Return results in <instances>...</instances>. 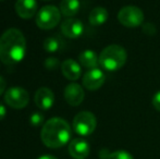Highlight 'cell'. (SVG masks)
Segmentation results:
<instances>
[{"mask_svg":"<svg viewBox=\"0 0 160 159\" xmlns=\"http://www.w3.org/2000/svg\"><path fill=\"white\" fill-rule=\"evenodd\" d=\"M71 127L62 118H51L44 123L40 138L48 148H60L69 143L71 138Z\"/></svg>","mask_w":160,"mask_h":159,"instance_id":"2","label":"cell"},{"mask_svg":"<svg viewBox=\"0 0 160 159\" xmlns=\"http://www.w3.org/2000/svg\"><path fill=\"white\" fill-rule=\"evenodd\" d=\"M0 1H4V0H0Z\"/></svg>","mask_w":160,"mask_h":159,"instance_id":"29","label":"cell"},{"mask_svg":"<svg viewBox=\"0 0 160 159\" xmlns=\"http://www.w3.org/2000/svg\"><path fill=\"white\" fill-rule=\"evenodd\" d=\"M34 102L36 106L42 110H48L53 106L55 102V95L53 92L48 87H40L37 89L34 96Z\"/></svg>","mask_w":160,"mask_h":159,"instance_id":"12","label":"cell"},{"mask_svg":"<svg viewBox=\"0 0 160 159\" xmlns=\"http://www.w3.org/2000/svg\"><path fill=\"white\" fill-rule=\"evenodd\" d=\"M128 59L127 50L120 45H109L99 53V64L110 72L118 71L125 64Z\"/></svg>","mask_w":160,"mask_h":159,"instance_id":"3","label":"cell"},{"mask_svg":"<svg viewBox=\"0 0 160 159\" xmlns=\"http://www.w3.org/2000/svg\"><path fill=\"white\" fill-rule=\"evenodd\" d=\"M80 0H61L60 2V12L67 17H72L80 11Z\"/></svg>","mask_w":160,"mask_h":159,"instance_id":"17","label":"cell"},{"mask_svg":"<svg viewBox=\"0 0 160 159\" xmlns=\"http://www.w3.org/2000/svg\"><path fill=\"white\" fill-rule=\"evenodd\" d=\"M44 1H49V0H44Z\"/></svg>","mask_w":160,"mask_h":159,"instance_id":"28","label":"cell"},{"mask_svg":"<svg viewBox=\"0 0 160 159\" xmlns=\"http://www.w3.org/2000/svg\"><path fill=\"white\" fill-rule=\"evenodd\" d=\"M59 66H60L59 60L55 57L47 58V59L45 60V68H46L47 70H51V71L57 70V69L59 68Z\"/></svg>","mask_w":160,"mask_h":159,"instance_id":"20","label":"cell"},{"mask_svg":"<svg viewBox=\"0 0 160 159\" xmlns=\"http://www.w3.org/2000/svg\"><path fill=\"white\" fill-rule=\"evenodd\" d=\"M37 159H58V158L52 155H42V156H40V157H38Z\"/></svg>","mask_w":160,"mask_h":159,"instance_id":"27","label":"cell"},{"mask_svg":"<svg viewBox=\"0 0 160 159\" xmlns=\"http://www.w3.org/2000/svg\"><path fill=\"white\" fill-rule=\"evenodd\" d=\"M61 71L65 79L70 81H76L82 75L81 64L73 59H67L61 63Z\"/></svg>","mask_w":160,"mask_h":159,"instance_id":"14","label":"cell"},{"mask_svg":"<svg viewBox=\"0 0 160 159\" xmlns=\"http://www.w3.org/2000/svg\"><path fill=\"white\" fill-rule=\"evenodd\" d=\"M106 81V75L100 69L94 68L88 70L82 79L83 86L88 91H97L103 85Z\"/></svg>","mask_w":160,"mask_h":159,"instance_id":"8","label":"cell"},{"mask_svg":"<svg viewBox=\"0 0 160 159\" xmlns=\"http://www.w3.org/2000/svg\"><path fill=\"white\" fill-rule=\"evenodd\" d=\"M44 49L47 51V52H57L61 49L62 46V40L57 36H50V37H47L46 39L44 40Z\"/></svg>","mask_w":160,"mask_h":159,"instance_id":"18","label":"cell"},{"mask_svg":"<svg viewBox=\"0 0 160 159\" xmlns=\"http://www.w3.org/2000/svg\"><path fill=\"white\" fill-rule=\"evenodd\" d=\"M108 159H134V157L128 152L123 151V149H119V151H116L110 154Z\"/></svg>","mask_w":160,"mask_h":159,"instance_id":"19","label":"cell"},{"mask_svg":"<svg viewBox=\"0 0 160 159\" xmlns=\"http://www.w3.org/2000/svg\"><path fill=\"white\" fill-rule=\"evenodd\" d=\"M85 97L84 89L78 83H71L64 88V99L70 106H80Z\"/></svg>","mask_w":160,"mask_h":159,"instance_id":"10","label":"cell"},{"mask_svg":"<svg viewBox=\"0 0 160 159\" xmlns=\"http://www.w3.org/2000/svg\"><path fill=\"white\" fill-rule=\"evenodd\" d=\"M142 30H143V32L145 33L146 35H149V36L155 35L157 32L156 26L152 23H144L143 25H142Z\"/></svg>","mask_w":160,"mask_h":159,"instance_id":"22","label":"cell"},{"mask_svg":"<svg viewBox=\"0 0 160 159\" xmlns=\"http://www.w3.org/2000/svg\"><path fill=\"white\" fill-rule=\"evenodd\" d=\"M26 52V40L18 28H9L0 36V60L13 66L23 60Z\"/></svg>","mask_w":160,"mask_h":159,"instance_id":"1","label":"cell"},{"mask_svg":"<svg viewBox=\"0 0 160 159\" xmlns=\"http://www.w3.org/2000/svg\"><path fill=\"white\" fill-rule=\"evenodd\" d=\"M44 122V116L42 115L40 112H34L31 115L30 117V123L31 125H33V127H39L42 123Z\"/></svg>","mask_w":160,"mask_h":159,"instance_id":"21","label":"cell"},{"mask_svg":"<svg viewBox=\"0 0 160 159\" xmlns=\"http://www.w3.org/2000/svg\"><path fill=\"white\" fill-rule=\"evenodd\" d=\"M72 127L76 134L81 136H88L96 130L97 119L91 111H81L74 117Z\"/></svg>","mask_w":160,"mask_h":159,"instance_id":"5","label":"cell"},{"mask_svg":"<svg viewBox=\"0 0 160 159\" xmlns=\"http://www.w3.org/2000/svg\"><path fill=\"white\" fill-rule=\"evenodd\" d=\"M6 87H7L6 80H4L2 77H0V96L4 93V91H6Z\"/></svg>","mask_w":160,"mask_h":159,"instance_id":"25","label":"cell"},{"mask_svg":"<svg viewBox=\"0 0 160 159\" xmlns=\"http://www.w3.org/2000/svg\"><path fill=\"white\" fill-rule=\"evenodd\" d=\"M4 102L8 106L14 109H22L30 102V94L26 89L15 86L7 89L4 94Z\"/></svg>","mask_w":160,"mask_h":159,"instance_id":"7","label":"cell"},{"mask_svg":"<svg viewBox=\"0 0 160 159\" xmlns=\"http://www.w3.org/2000/svg\"><path fill=\"white\" fill-rule=\"evenodd\" d=\"M15 12L21 19H32L37 12V1L36 0H17Z\"/></svg>","mask_w":160,"mask_h":159,"instance_id":"13","label":"cell"},{"mask_svg":"<svg viewBox=\"0 0 160 159\" xmlns=\"http://www.w3.org/2000/svg\"><path fill=\"white\" fill-rule=\"evenodd\" d=\"M78 61L82 67L91 70V69L97 68V66L99 64V56H97L94 50L86 49L78 55Z\"/></svg>","mask_w":160,"mask_h":159,"instance_id":"15","label":"cell"},{"mask_svg":"<svg viewBox=\"0 0 160 159\" xmlns=\"http://www.w3.org/2000/svg\"><path fill=\"white\" fill-rule=\"evenodd\" d=\"M69 154L74 159H85L88 157L91 146L88 142L83 138H74L69 144Z\"/></svg>","mask_w":160,"mask_h":159,"instance_id":"11","label":"cell"},{"mask_svg":"<svg viewBox=\"0 0 160 159\" xmlns=\"http://www.w3.org/2000/svg\"><path fill=\"white\" fill-rule=\"evenodd\" d=\"M108 17H109V13L107 9L103 7H96L89 12L88 22L93 26H100L108 21Z\"/></svg>","mask_w":160,"mask_h":159,"instance_id":"16","label":"cell"},{"mask_svg":"<svg viewBox=\"0 0 160 159\" xmlns=\"http://www.w3.org/2000/svg\"><path fill=\"white\" fill-rule=\"evenodd\" d=\"M152 106H154V108L160 112V91L155 93V95L152 96Z\"/></svg>","mask_w":160,"mask_h":159,"instance_id":"23","label":"cell"},{"mask_svg":"<svg viewBox=\"0 0 160 159\" xmlns=\"http://www.w3.org/2000/svg\"><path fill=\"white\" fill-rule=\"evenodd\" d=\"M118 20L125 27H138L144 24V12L136 6H125L119 11Z\"/></svg>","mask_w":160,"mask_h":159,"instance_id":"6","label":"cell"},{"mask_svg":"<svg viewBox=\"0 0 160 159\" xmlns=\"http://www.w3.org/2000/svg\"><path fill=\"white\" fill-rule=\"evenodd\" d=\"M6 116H7V109L3 104L0 102V121L3 120L6 118Z\"/></svg>","mask_w":160,"mask_h":159,"instance_id":"26","label":"cell"},{"mask_svg":"<svg viewBox=\"0 0 160 159\" xmlns=\"http://www.w3.org/2000/svg\"><path fill=\"white\" fill-rule=\"evenodd\" d=\"M84 32V24L75 17H68L61 24V33L68 38H78Z\"/></svg>","mask_w":160,"mask_h":159,"instance_id":"9","label":"cell"},{"mask_svg":"<svg viewBox=\"0 0 160 159\" xmlns=\"http://www.w3.org/2000/svg\"><path fill=\"white\" fill-rule=\"evenodd\" d=\"M61 20L60 9L56 6H45L37 12L36 24L42 30H51L59 24Z\"/></svg>","mask_w":160,"mask_h":159,"instance_id":"4","label":"cell"},{"mask_svg":"<svg viewBox=\"0 0 160 159\" xmlns=\"http://www.w3.org/2000/svg\"><path fill=\"white\" fill-rule=\"evenodd\" d=\"M110 152H109V149H107V148H102L100 152H99V154H98V156H99V158L100 159H108L109 158V156H110Z\"/></svg>","mask_w":160,"mask_h":159,"instance_id":"24","label":"cell"}]
</instances>
